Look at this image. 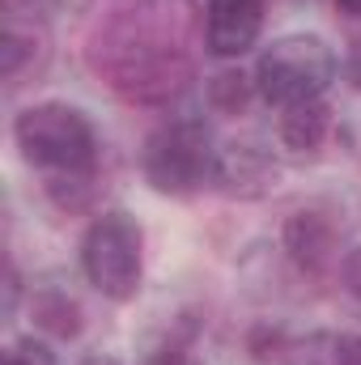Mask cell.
Wrapping results in <instances>:
<instances>
[{
	"label": "cell",
	"instance_id": "5",
	"mask_svg": "<svg viewBox=\"0 0 361 365\" xmlns=\"http://www.w3.org/2000/svg\"><path fill=\"white\" fill-rule=\"evenodd\" d=\"M264 30V0H208L204 9V47L221 60L247 56Z\"/></svg>",
	"mask_w": 361,
	"mask_h": 365
},
{
	"label": "cell",
	"instance_id": "13",
	"mask_svg": "<svg viewBox=\"0 0 361 365\" xmlns=\"http://www.w3.org/2000/svg\"><path fill=\"white\" fill-rule=\"evenodd\" d=\"M345 77H349V86L361 90V34L353 38V47H349V60H345Z\"/></svg>",
	"mask_w": 361,
	"mask_h": 365
},
{
	"label": "cell",
	"instance_id": "7",
	"mask_svg": "<svg viewBox=\"0 0 361 365\" xmlns=\"http://www.w3.org/2000/svg\"><path fill=\"white\" fill-rule=\"evenodd\" d=\"M327 128H332V110L323 106V98L280 110V140H285L289 149H302V153H306V149H319L323 136H327Z\"/></svg>",
	"mask_w": 361,
	"mask_h": 365
},
{
	"label": "cell",
	"instance_id": "6",
	"mask_svg": "<svg viewBox=\"0 0 361 365\" xmlns=\"http://www.w3.org/2000/svg\"><path fill=\"white\" fill-rule=\"evenodd\" d=\"M285 242L293 251V259L310 272H319L332 255V225L319 217V212H298L289 225H285Z\"/></svg>",
	"mask_w": 361,
	"mask_h": 365
},
{
	"label": "cell",
	"instance_id": "9",
	"mask_svg": "<svg viewBox=\"0 0 361 365\" xmlns=\"http://www.w3.org/2000/svg\"><path fill=\"white\" fill-rule=\"evenodd\" d=\"M4 365H56V353H51V349H47L43 340L26 336V340H17V344L9 349Z\"/></svg>",
	"mask_w": 361,
	"mask_h": 365
},
{
	"label": "cell",
	"instance_id": "3",
	"mask_svg": "<svg viewBox=\"0 0 361 365\" xmlns=\"http://www.w3.org/2000/svg\"><path fill=\"white\" fill-rule=\"evenodd\" d=\"M336 77V56L319 34H285L255 64V90L272 106L319 102Z\"/></svg>",
	"mask_w": 361,
	"mask_h": 365
},
{
	"label": "cell",
	"instance_id": "1",
	"mask_svg": "<svg viewBox=\"0 0 361 365\" xmlns=\"http://www.w3.org/2000/svg\"><path fill=\"white\" fill-rule=\"evenodd\" d=\"M13 140L21 158L43 170L47 191L60 204H73V187L86 195L93 170H98V136L93 123L68 102H39L26 106L13 123Z\"/></svg>",
	"mask_w": 361,
	"mask_h": 365
},
{
	"label": "cell",
	"instance_id": "2",
	"mask_svg": "<svg viewBox=\"0 0 361 365\" xmlns=\"http://www.w3.org/2000/svg\"><path fill=\"white\" fill-rule=\"evenodd\" d=\"M145 182L162 195H195L204 182L217 179L221 158L213 149V132L200 119H175L162 123L141 153Z\"/></svg>",
	"mask_w": 361,
	"mask_h": 365
},
{
	"label": "cell",
	"instance_id": "14",
	"mask_svg": "<svg viewBox=\"0 0 361 365\" xmlns=\"http://www.w3.org/2000/svg\"><path fill=\"white\" fill-rule=\"evenodd\" d=\"M340 13H349V17H361V0H332Z\"/></svg>",
	"mask_w": 361,
	"mask_h": 365
},
{
	"label": "cell",
	"instance_id": "15",
	"mask_svg": "<svg viewBox=\"0 0 361 365\" xmlns=\"http://www.w3.org/2000/svg\"><path fill=\"white\" fill-rule=\"evenodd\" d=\"M102 365H115V361H102Z\"/></svg>",
	"mask_w": 361,
	"mask_h": 365
},
{
	"label": "cell",
	"instance_id": "8",
	"mask_svg": "<svg viewBox=\"0 0 361 365\" xmlns=\"http://www.w3.org/2000/svg\"><path fill=\"white\" fill-rule=\"evenodd\" d=\"M289 365H361V336H310L289 353Z\"/></svg>",
	"mask_w": 361,
	"mask_h": 365
},
{
	"label": "cell",
	"instance_id": "11",
	"mask_svg": "<svg viewBox=\"0 0 361 365\" xmlns=\"http://www.w3.org/2000/svg\"><path fill=\"white\" fill-rule=\"evenodd\" d=\"M340 280H345V289H349L353 297H361V247L345 255V264H340Z\"/></svg>",
	"mask_w": 361,
	"mask_h": 365
},
{
	"label": "cell",
	"instance_id": "10",
	"mask_svg": "<svg viewBox=\"0 0 361 365\" xmlns=\"http://www.w3.org/2000/svg\"><path fill=\"white\" fill-rule=\"evenodd\" d=\"M213 98H217V106L238 110V106L247 102V77H243V73H221V77L213 81Z\"/></svg>",
	"mask_w": 361,
	"mask_h": 365
},
{
	"label": "cell",
	"instance_id": "4",
	"mask_svg": "<svg viewBox=\"0 0 361 365\" xmlns=\"http://www.w3.org/2000/svg\"><path fill=\"white\" fill-rule=\"evenodd\" d=\"M81 264L102 297H111V302L136 297V289H141V225L128 212H102L81 242Z\"/></svg>",
	"mask_w": 361,
	"mask_h": 365
},
{
	"label": "cell",
	"instance_id": "12",
	"mask_svg": "<svg viewBox=\"0 0 361 365\" xmlns=\"http://www.w3.org/2000/svg\"><path fill=\"white\" fill-rule=\"evenodd\" d=\"M145 365H200V361H195L187 349H162V353H153Z\"/></svg>",
	"mask_w": 361,
	"mask_h": 365
}]
</instances>
